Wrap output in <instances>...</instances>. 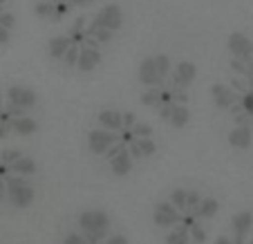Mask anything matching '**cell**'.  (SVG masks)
Returning a JSON list of instances; mask_svg holds the SVG:
<instances>
[{
	"instance_id": "1",
	"label": "cell",
	"mask_w": 253,
	"mask_h": 244,
	"mask_svg": "<svg viewBox=\"0 0 253 244\" xmlns=\"http://www.w3.org/2000/svg\"><path fill=\"white\" fill-rule=\"evenodd\" d=\"M5 186H7V197H9L11 206H16V208H27V206H32L34 188L29 182H25L18 175H9V177L5 179Z\"/></svg>"
},
{
	"instance_id": "2",
	"label": "cell",
	"mask_w": 253,
	"mask_h": 244,
	"mask_svg": "<svg viewBox=\"0 0 253 244\" xmlns=\"http://www.w3.org/2000/svg\"><path fill=\"white\" fill-rule=\"evenodd\" d=\"M121 25H124V14H121V7L119 5H105L103 9L94 16L90 29H108V32L115 34Z\"/></svg>"
},
{
	"instance_id": "3",
	"label": "cell",
	"mask_w": 253,
	"mask_h": 244,
	"mask_svg": "<svg viewBox=\"0 0 253 244\" xmlns=\"http://www.w3.org/2000/svg\"><path fill=\"white\" fill-rule=\"evenodd\" d=\"M79 226H81L83 235H87V233H108L110 217H108V213L99 211V208L83 211L81 215H79Z\"/></svg>"
},
{
	"instance_id": "4",
	"label": "cell",
	"mask_w": 253,
	"mask_h": 244,
	"mask_svg": "<svg viewBox=\"0 0 253 244\" xmlns=\"http://www.w3.org/2000/svg\"><path fill=\"white\" fill-rule=\"evenodd\" d=\"M229 52L235 56V61L240 63H249L253 56V43L249 41V36L240 32H233L229 36Z\"/></svg>"
},
{
	"instance_id": "5",
	"label": "cell",
	"mask_w": 253,
	"mask_h": 244,
	"mask_svg": "<svg viewBox=\"0 0 253 244\" xmlns=\"http://www.w3.org/2000/svg\"><path fill=\"white\" fill-rule=\"evenodd\" d=\"M117 141H119V137L115 132H108V130H92L87 134V148L94 155H105L108 148L112 144H117Z\"/></svg>"
},
{
	"instance_id": "6",
	"label": "cell",
	"mask_w": 253,
	"mask_h": 244,
	"mask_svg": "<svg viewBox=\"0 0 253 244\" xmlns=\"http://www.w3.org/2000/svg\"><path fill=\"white\" fill-rule=\"evenodd\" d=\"M153 220H155V224L162 226V229H172V226H177L182 222V215H179V211L172 208L170 202H159V204L155 206Z\"/></svg>"
},
{
	"instance_id": "7",
	"label": "cell",
	"mask_w": 253,
	"mask_h": 244,
	"mask_svg": "<svg viewBox=\"0 0 253 244\" xmlns=\"http://www.w3.org/2000/svg\"><path fill=\"white\" fill-rule=\"evenodd\" d=\"M7 96H9L11 106L20 108V110H29V108L36 106V94H34V90H29V87L11 85L9 90H7Z\"/></svg>"
},
{
	"instance_id": "8",
	"label": "cell",
	"mask_w": 253,
	"mask_h": 244,
	"mask_svg": "<svg viewBox=\"0 0 253 244\" xmlns=\"http://www.w3.org/2000/svg\"><path fill=\"white\" fill-rule=\"evenodd\" d=\"M195 74H197L195 65H193L191 61H182L175 70H172V85L179 87V90H184V87H188L193 83Z\"/></svg>"
},
{
	"instance_id": "9",
	"label": "cell",
	"mask_w": 253,
	"mask_h": 244,
	"mask_svg": "<svg viewBox=\"0 0 253 244\" xmlns=\"http://www.w3.org/2000/svg\"><path fill=\"white\" fill-rule=\"evenodd\" d=\"M139 81H141L146 87H159L162 85L164 79H159L157 70H155L153 56H148V58H143L141 61V65H139Z\"/></svg>"
},
{
	"instance_id": "10",
	"label": "cell",
	"mask_w": 253,
	"mask_h": 244,
	"mask_svg": "<svg viewBox=\"0 0 253 244\" xmlns=\"http://www.w3.org/2000/svg\"><path fill=\"white\" fill-rule=\"evenodd\" d=\"M211 96H213V103L217 108H233L235 103V92L224 83H215L211 87Z\"/></svg>"
},
{
	"instance_id": "11",
	"label": "cell",
	"mask_w": 253,
	"mask_h": 244,
	"mask_svg": "<svg viewBox=\"0 0 253 244\" xmlns=\"http://www.w3.org/2000/svg\"><path fill=\"white\" fill-rule=\"evenodd\" d=\"M231 224H233V231H235V244H242L249 229L253 226V215L249 211H242V213H238V215H233Z\"/></svg>"
},
{
	"instance_id": "12",
	"label": "cell",
	"mask_w": 253,
	"mask_h": 244,
	"mask_svg": "<svg viewBox=\"0 0 253 244\" xmlns=\"http://www.w3.org/2000/svg\"><path fill=\"white\" fill-rule=\"evenodd\" d=\"M99 63H101V52L99 49L81 47V52H79V61H77V67L81 70V72H92Z\"/></svg>"
},
{
	"instance_id": "13",
	"label": "cell",
	"mask_w": 253,
	"mask_h": 244,
	"mask_svg": "<svg viewBox=\"0 0 253 244\" xmlns=\"http://www.w3.org/2000/svg\"><path fill=\"white\" fill-rule=\"evenodd\" d=\"M251 139H253L251 130L242 128V125H235V128L229 132V144L233 146V148H240V150L249 148V146H251Z\"/></svg>"
},
{
	"instance_id": "14",
	"label": "cell",
	"mask_w": 253,
	"mask_h": 244,
	"mask_svg": "<svg viewBox=\"0 0 253 244\" xmlns=\"http://www.w3.org/2000/svg\"><path fill=\"white\" fill-rule=\"evenodd\" d=\"M11 130H14L16 134H20V137H29V134H34L39 130V121L23 115V117H18V119H11Z\"/></svg>"
},
{
	"instance_id": "15",
	"label": "cell",
	"mask_w": 253,
	"mask_h": 244,
	"mask_svg": "<svg viewBox=\"0 0 253 244\" xmlns=\"http://www.w3.org/2000/svg\"><path fill=\"white\" fill-rule=\"evenodd\" d=\"M99 123H101V128L108 130V132H117V130L124 128V125H121V112H117V110L99 112Z\"/></svg>"
},
{
	"instance_id": "16",
	"label": "cell",
	"mask_w": 253,
	"mask_h": 244,
	"mask_svg": "<svg viewBox=\"0 0 253 244\" xmlns=\"http://www.w3.org/2000/svg\"><path fill=\"white\" fill-rule=\"evenodd\" d=\"M110 166H112V172H115V175H119V177L128 175L130 168H132V157L128 155V148L121 150L117 157H112L110 159Z\"/></svg>"
},
{
	"instance_id": "17",
	"label": "cell",
	"mask_w": 253,
	"mask_h": 244,
	"mask_svg": "<svg viewBox=\"0 0 253 244\" xmlns=\"http://www.w3.org/2000/svg\"><path fill=\"white\" fill-rule=\"evenodd\" d=\"M9 172H11V175H18V177L34 175V172H36V162H34L32 157H25V155H20V159H16V162L9 166Z\"/></svg>"
},
{
	"instance_id": "18",
	"label": "cell",
	"mask_w": 253,
	"mask_h": 244,
	"mask_svg": "<svg viewBox=\"0 0 253 244\" xmlns=\"http://www.w3.org/2000/svg\"><path fill=\"white\" fill-rule=\"evenodd\" d=\"M72 41L70 36H54L52 41H49V56L52 58H63L65 56V52L70 49Z\"/></svg>"
},
{
	"instance_id": "19",
	"label": "cell",
	"mask_w": 253,
	"mask_h": 244,
	"mask_svg": "<svg viewBox=\"0 0 253 244\" xmlns=\"http://www.w3.org/2000/svg\"><path fill=\"white\" fill-rule=\"evenodd\" d=\"M217 211H220V204H217V200H213V197H206V200L200 202V206H197L191 215L193 217H213Z\"/></svg>"
},
{
	"instance_id": "20",
	"label": "cell",
	"mask_w": 253,
	"mask_h": 244,
	"mask_svg": "<svg viewBox=\"0 0 253 244\" xmlns=\"http://www.w3.org/2000/svg\"><path fill=\"white\" fill-rule=\"evenodd\" d=\"M188 119H191V112H188L186 106H175V110H172L170 115V125L172 128H184V125L188 123Z\"/></svg>"
},
{
	"instance_id": "21",
	"label": "cell",
	"mask_w": 253,
	"mask_h": 244,
	"mask_svg": "<svg viewBox=\"0 0 253 244\" xmlns=\"http://www.w3.org/2000/svg\"><path fill=\"white\" fill-rule=\"evenodd\" d=\"M166 244H191V238H188V229L182 224H177L175 231L166 238Z\"/></svg>"
},
{
	"instance_id": "22",
	"label": "cell",
	"mask_w": 253,
	"mask_h": 244,
	"mask_svg": "<svg viewBox=\"0 0 253 244\" xmlns=\"http://www.w3.org/2000/svg\"><path fill=\"white\" fill-rule=\"evenodd\" d=\"M36 16L41 18H56V2H47V0H41L39 5L34 7Z\"/></svg>"
},
{
	"instance_id": "23",
	"label": "cell",
	"mask_w": 253,
	"mask_h": 244,
	"mask_svg": "<svg viewBox=\"0 0 253 244\" xmlns=\"http://www.w3.org/2000/svg\"><path fill=\"white\" fill-rule=\"evenodd\" d=\"M186 195H188V191H184V188H175V191H172L170 204L175 211H179V213L186 211Z\"/></svg>"
},
{
	"instance_id": "24",
	"label": "cell",
	"mask_w": 253,
	"mask_h": 244,
	"mask_svg": "<svg viewBox=\"0 0 253 244\" xmlns=\"http://www.w3.org/2000/svg\"><path fill=\"white\" fill-rule=\"evenodd\" d=\"M153 61H155V70H157L159 79H166L168 72H170V58L166 54H157V56H153Z\"/></svg>"
},
{
	"instance_id": "25",
	"label": "cell",
	"mask_w": 253,
	"mask_h": 244,
	"mask_svg": "<svg viewBox=\"0 0 253 244\" xmlns=\"http://www.w3.org/2000/svg\"><path fill=\"white\" fill-rule=\"evenodd\" d=\"M159 94H162V87H148V90L141 94V103L143 106H162V101H159Z\"/></svg>"
},
{
	"instance_id": "26",
	"label": "cell",
	"mask_w": 253,
	"mask_h": 244,
	"mask_svg": "<svg viewBox=\"0 0 253 244\" xmlns=\"http://www.w3.org/2000/svg\"><path fill=\"white\" fill-rule=\"evenodd\" d=\"M137 146L141 150V157H150L157 150V144H155L153 139H137Z\"/></svg>"
},
{
	"instance_id": "27",
	"label": "cell",
	"mask_w": 253,
	"mask_h": 244,
	"mask_svg": "<svg viewBox=\"0 0 253 244\" xmlns=\"http://www.w3.org/2000/svg\"><path fill=\"white\" fill-rule=\"evenodd\" d=\"M79 52H81V47L79 45H70V49L65 52V56H63V63H65L67 67H74L79 61Z\"/></svg>"
},
{
	"instance_id": "28",
	"label": "cell",
	"mask_w": 253,
	"mask_h": 244,
	"mask_svg": "<svg viewBox=\"0 0 253 244\" xmlns=\"http://www.w3.org/2000/svg\"><path fill=\"white\" fill-rule=\"evenodd\" d=\"M132 134L134 139H150V134H153V128H150L148 123H134L132 125Z\"/></svg>"
},
{
	"instance_id": "29",
	"label": "cell",
	"mask_w": 253,
	"mask_h": 244,
	"mask_svg": "<svg viewBox=\"0 0 253 244\" xmlns=\"http://www.w3.org/2000/svg\"><path fill=\"white\" fill-rule=\"evenodd\" d=\"M188 238H191L193 242H197V244H204L206 242V231L195 222V224L188 229Z\"/></svg>"
},
{
	"instance_id": "30",
	"label": "cell",
	"mask_w": 253,
	"mask_h": 244,
	"mask_svg": "<svg viewBox=\"0 0 253 244\" xmlns=\"http://www.w3.org/2000/svg\"><path fill=\"white\" fill-rule=\"evenodd\" d=\"M16 159H20V150L18 148H9V150H5V153L0 155V163H5V166H11Z\"/></svg>"
},
{
	"instance_id": "31",
	"label": "cell",
	"mask_w": 253,
	"mask_h": 244,
	"mask_svg": "<svg viewBox=\"0 0 253 244\" xmlns=\"http://www.w3.org/2000/svg\"><path fill=\"white\" fill-rule=\"evenodd\" d=\"M200 202H202L200 193H197V191H188V195H186V211L193 213L197 206H200Z\"/></svg>"
},
{
	"instance_id": "32",
	"label": "cell",
	"mask_w": 253,
	"mask_h": 244,
	"mask_svg": "<svg viewBox=\"0 0 253 244\" xmlns=\"http://www.w3.org/2000/svg\"><path fill=\"white\" fill-rule=\"evenodd\" d=\"M14 25H16V18L11 11H0V27H5L7 32H11Z\"/></svg>"
},
{
	"instance_id": "33",
	"label": "cell",
	"mask_w": 253,
	"mask_h": 244,
	"mask_svg": "<svg viewBox=\"0 0 253 244\" xmlns=\"http://www.w3.org/2000/svg\"><path fill=\"white\" fill-rule=\"evenodd\" d=\"M134 123H137V119H134V112H121V125H124L126 130H132Z\"/></svg>"
},
{
	"instance_id": "34",
	"label": "cell",
	"mask_w": 253,
	"mask_h": 244,
	"mask_svg": "<svg viewBox=\"0 0 253 244\" xmlns=\"http://www.w3.org/2000/svg\"><path fill=\"white\" fill-rule=\"evenodd\" d=\"M63 244H87V242L81 233H67L65 240H63Z\"/></svg>"
},
{
	"instance_id": "35",
	"label": "cell",
	"mask_w": 253,
	"mask_h": 244,
	"mask_svg": "<svg viewBox=\"0 0 253 244\" xmlns=\"http://www.w3.org/2000/svg\"><path fill=\"white\" fill-rule=\"evenodd\" d=\"M126 148H128V146H126V144H121V141H117V144H112L110 148H108V153H105V157H108V159H112V157H117V155H119L121 150H126Z\"/></svg>"
},
{
	"instance_id": "36",
	"label": "cell",
	"mask_w": 253,
	"mask_h": 244,
	"mask_svg": "<svg viewBox=\"0 0 253 244\" xmlns=\"http://www.w3.org/2000/svg\"><path fill=\"white\" fill-rule=\"evenodd\" d=\"M242 108H244V112H247V115H251V117H253V92L244 94V99H242Z\"/></svg>"
},
{
	"instance_id": "37",
	"label": "cell",
	"mask_w": 253,
	"mask_h": 244,
	"mask_svg": "<svg viewBox=\"0 0 253 244\" xmlns=\"http://www.w3.org/2000/svg\"><path fill=\"white\" fill-rule=\"evenodd\" d=\"M172 110H175V103H164V106H159V117L168 121L172 115Z\"/></svg>"
},
{
	"instance_id": "38",
	"label": "cell",
	"mask_w": 253,
	"mask_h": 244,
	"mask_svg": "<svg viewBox=\"0 0 253 244\" xmlns=\"http://www.w3.org/2000/svg\"><path fill=\"white\" fill-rule=\"evenodd\" d=\"M128 155H130L132 159H139V157H141V150H139V146H137V139H134L132 144H128Z\"/></svg>"
},
{
	"instance_id": "39",
	"label": "cell",
	"mask_w": 253,
	"mask_h": 244,
	"mask_svg": "<svg viewBox=\"0 0 253 244\" xmlns=\"http://www.w3.org/2000/svg\"><path fill=\"white\" fill-rule=\"evenodd\" d=\"M103 244H128V240L124 235H112V238H105Z\"/></svg>"
},
{
	"instance_id": "40",
	"label": "cell",
	"mask_w": 253,
	"mask_h": 244,
	"mask_svg": "<svg viewBox=\"0 0 253 244\" xmlns=\"http://www.w3.org/2000/svg\"><path fill=\"white\" fill-rule=\"evenodd\" d=\"M134 141V134H132V130H124V132H121V144H132Z\"/></svg>"
},
{
	"instance_id": "41",
	"label": "cell",
	"mask_w": 253,
	"mask_h": 244,
	"mask_svg": "<svg viewBox=\"0 0 253 244\" xmlns=\"http://www.w3.org/2000/svg\"><path fill=\"white\" fill-rule=\"evenodd\" d=\"M70 11V5L67 2H56V18H61L63 14H67Z\"/></svg>"
},
{
	"instance_id": "42",
	"label": "cell",
	"mask_w": 253,
	"mask_h": 244,
	"mask_svg": "<svg viewBox=\"0 0 253 244\" xmlns=\"http://www.w3.org/2000/svg\"><path fill=\"white\" fill-rule=\"evenodd\" d=\"M94 0H67V5L70 7H83V5H92Z\"/></svg>"
},
{
	"instance_id": "43",
	"label": "cell",
	"mask_w": 253,
	"mask_h": 244,
	"mask_svg": "<svg viewBox=\"0 0 253 244\" xmlns=\"http://www.w3.org/2000/svg\"><path fill=\"white\" fill-rule=\"evenodd\" d=\"M9 43V32H7L5 27H0V45Z\"/></svg>"
},
{
	"instance_id": "44",
	"label": "cell",
	"mask_w": 253,
	"mask_h": 244,
	"mask_svg": "<svg viewBox=\"0 0 253 244\" xmlns=\"http://www.w3.org/2000/svg\"><path fill=\"white\" fill-rule=\"evenodd\" d=\"M7 177H9V166H5V163H0V179L5 182Z\"/></svg>"
},
{
	"instance_id": "45",
	"label": "cell",
	"mask_w": 253,
	"mask_h": 244,
	"mask_svg": "<svg viewBox=\"0 0 253 244\" xmlns=\"http://www.w3.org/2000/svg\"><path fill=\"white\" fill-rule=\"evenodd\" d=\"M9 134V125L7 123H0V139H5Z\"/></svg>"
},
{
	"instance_id": "46",
	"label": "cell",
	"mask_w": 253,
	"mask_h": 244,
	"mask_svg": "<svg viewBox=\"0 0 253 244\" xmlns=\"http://www.w3.org/2000/svg\"><path fill=\"white\" fill-rule=\"evenodd\" d=\"M5 193H7V186H5V182L0 179V202H2V197H5Z\"/></svg>"
},
{
	"instance_id": "47",
	"label": "cell",
	"mask_w": 253,
	"mask_h": 244,
	"mask_svg": "<svg viewBox=\"0 0 253 244\" xmlns=\"http://www.w3.org/2000/svg\"><path fill=\"white\" fill-rule=\"evenodd\" d=\"M215 244H231V240L229 238H217L215 240Z\"/></svg>"
},
{
	"instance_id": "48",
	"label": "cell",
	"mask_w": 253,
	"mask_h": 244,
	"mask_svg": "<svg viewBox=\"0 0 253 244\" xmlns=\"http://www.w3.org/2000/svg\"><path fill=\"white\" fill-rule=\"evenodd\" d=\"M0 112H2V94H0Z\"/></svg>"
},
{
	"instance_id": "49",
	"label": "cell",
	"mask_w": 253,
	"mask_h": 244,
	"mask_svg": "<svg viewBox=\"0 0 253 244\" xmlns=\"http://www.w3.org/2000/svg\"><path fill=\"white\" fill-rule=\"evenodd\" d=\"M2 2H5V0H0V5H2Z\"/></svg>"
},
{
	"instance_id": "50",
	"label": "cell",
	"mask_w": 253,
	"mask_h": 244,
	"mask_svg": "<svg viewBox=\"0 0 253 244\" xmlns=\"http://www.w3.org/2000/svg\"><path fill=\"white\" fill-rule=\"evenodd\" d=\"M47 2H54V0H47Z\"/></svg>"
},
{
	"instance_id": "51",
	"label": "cell",
	"mask_w": 253,
	"mask_h": 244,
	"mask_svg": "<svg viewBox=\"0 0 253 244\" xmlns=\"http://www.w3.org/2000/svg\"><path fill=\"white\" fill-rule=\"evenodd\" d=\"M251 61H253V56H251ZM251 65H253V63H251Z\"/></svg>"
},
{
	"instance_id": "52",
	"label": "cell",
	"mask_w": 253,
	"mask_h": 244,
	"mask_svg": "<svg viewBox=\"0 0 253 244\" xmlns=\"http://www.w3.org/2000/svg\"><path fill=\"white\" fill-rule=\"evenodd\" d=\"M251 244H253V240H251Z\"/></svg>"
}]
</instances>
